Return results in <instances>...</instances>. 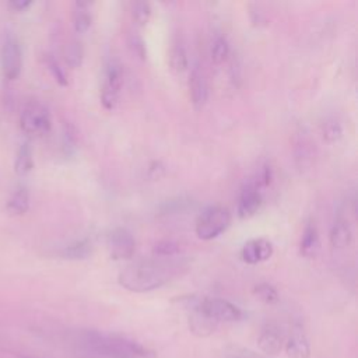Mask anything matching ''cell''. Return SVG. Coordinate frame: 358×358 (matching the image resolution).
<instances>
[{"instance_id":"cell-1","label":"cell","mask_w":358,"mask_h":358,"mask_svg":"<svg viewBox=\"0 0 358 358\" xmlns=\"http://www.w3.org/2000/svg\"><path fill=\"white\" fill-rule=\"evenodd\" d=\"M74 345L92 358H152L154 354L140 343L98 330H81L74 336Z\"/></svg>"},{"instance_id":"cell-2","label":"cell","mask_w":358,"mask_h":358,"mask_svg":"<svg viewBox=\"0 0 358 358\" xmlns=\"http://www.w3.org/2000/svg\"><path fill=\"white\" fill-rule=\"evenodd\" d=\"M179 264L166 259H141L127 264L117 275L119 284L131 292H148L168 284Z\"/></svg>"},{"instance_id":"cell-3","label":"cell","mask_w":358,"mask_h":358,"mask_svg":"<svg viewBox=\"0 0 358 358\" xmlns=\"http://www.w3.org/2000/svg\"><path fill=\"white\" fill-rule=\"evenodd\" d=\"M231 224V213L221 206H210L201 211L196 221V235L201 241L220 236Z\"/></svg>"},{"instance_id":"cell-4","label":"cell","mask_w":358,"mask_h":358,"mask_svg":"<svg viewBox=\"0 0 358 358\" xmlns=\"http://www.w3.org/2000/svg\"><path fill=\"white\" fill-rule=\"evenodd\" d=\"M20 127L29 136H43L52 129V117L48 108L39 102H29L20 115Z\"/></svg>"},{"instance_id":"cell-5","label":"cell","mask_w":358,"mask_h":358,"mask_svg":"<svg viewBox=\"0 0 358 358\" xmlns=\"http://www.w3.org/2000/svg\"><path fill=\"white\" fill-rule=\"evenodd\" d=\"M123 84V67L116 59H110L105 67L103 83L101 88V103L106 110H113L119 102Z\"/></svg>"},{"instance_id":"cell-6","label":"cell","mask_w":358,"mask_h":358,"mask_svg":"<svg viewBox=\"0 0 358 358\" xmlns=\"http://www.w3.org/2000/svg\"><path fill=\"white\" fill-rule=\"evenodd\" d=\"M192 306L213 319L214 322H238L243 312L232 302L222 298H201L192 302Z\"/></svg>"},{"instance_id":"cell-7","label":"cell","mask_w":358,"mask_h":358,"mask_svg":"<svg viewBox=\"0 0 358 358\" xmlns=\"http://www.w3.org/2000/svg\"><path fill=\"white\" fill-rule=\"evenodd\" d=\"M0 62L3 76L7 80L13 81L20 77L22 70V52L18 41L13 35H8L1 45Z\"/></svg>"},{"instance_id":"cell-8","label":"cell","mask_w":358,"mask_h":358,"mask_svg":"<svg viewBox=\"0 0 358 358\" xmlns=\"http://www.w3.org/2000/svg\"><path fill=\"white\" fill-rule=\"evenodd\" d=\"M106 246L112 259L126 260L134 255L136 241L129 229L117 227L108 234Z\"/></svg>"},{"instance_id":"cell-9","label":"cell","mask_w":358,"mask_h":358,"mask_svg":"<svg viewBox=\"0 0 358 358\" xmlns=\"http://www.w3.org/2000/svg\"><path fill=\"white\" fill-rule=\"evenodd\" d=\"M262 201H263L262 190L255 185L253 180H249L248 183L243 185L239 193L238 207H236L238 217L242 220L250 218L259 211Z\"/></svg>"},{"instance_id":"cell-10","label":"cell","mask_w":358,"mask_h":358,"mask_svg":"<svg viewBox=\"0 0 358 358\" xmlns=\"http://www.w3.org/2000/svg\"><path fill=\"white\" fill-rule=\"evenodd\" d=\"M284 343H285V337L281 327H278V324L268 322L262 327L260 334L257 337V344L264 354L267 355L278 354L284 347Z\"/></svg>"},{"instance_id":"cell-11","label":"cell","mask_w":358,"mask_h":358,"mask_svg":"<svg viewBox=\"0 0 358 358\" xmlns=\"http://www.w3.org/2000/svg\"><path fill=\"white\" fill-rule=\"evenodd\" d=\"M273 255V245L264 238L248 241L241 249V257L246 264H257L266 262Z\"/></svg>"},{"instance_id":"cell-12","label":"cell","mask_w":358,"mask_h":358,"mask_svg":"<svg viewBox=\"0 0 358 358\" xmlns=\"http://www.w3.org/2000/svg\"><path fill=\"white\" fill-rule=\"evenodd\" d=\"M189 92L190 101L194 109H201L208 99V87L203 71L199 67H193L189 76Z\"/></svg>"},{"instance_id":"cell-13","label":"cell","mask_w":358,"mask_h":358,"mask_svg":"<svg viewBox=\"0 0 358 358\" xmlns=\"http://www.w3.org/2000/svg\"><path fill=\"white\" fill-rule=\"evenodd\" d=\"M285 352L288 358H309L310 357V345L309 341L302 331V329L295 327L289 337L284 343Z\"/></svg>"},{"instance_id":"cell-14","label":"cell","mask_w":358,"mask_h":358,"mask_svg":"<svg viewBox=\"0 0 358 358\" xmlns=\"http://www.w3.org/2000/svg\"><path fill=\"white\" fill-rule=\"evenodd\" d=\"M330 245L334 249H345L352 242V229L345 218H337L329 232Z\"/></svg>"},{"instance_id":"cell-15","label":"cell","mask_w":358,"mask_h":358,"mask_svg":"<svg viewBox=\"0 0 358 358\" xmlns=\"http://www.w3.org/2000/svg\"><path fill=\"white\" fill-rule=\"evenodd\" d=\"M320 246V239H319V232H317V227L316 224L309 220L302 231V236H301V242H299V252L303 257H313L316 256L317 250Z\"/></svg>"},{"instance_id":"cell-16","label":"cell","mask_w":358,"mask_h":358,"mask_svg":"<svg viewBox=\"0 0 358 358\" xmlns=\"http://www.w3.org/2000/svg\"><path fill=\"white\" fill-rule=\"evenodd\" d=\"M217 324H218L217 322H214L213 319L201 313L199 309L192 306V313L189 316V327L196 336L199 337L210 336L215 330Z\"/></svg>"},{"instance_id":"cell-17","label":"cell","mask_w":358,"mask_h":358,"mask_svg":"<svg viewBox=\"0 0 358 358\" xmlns=\"http://www.w3.org/2000/svg\"><path fill=\"white\" fill-rule=\"evenodd\" d=\"M29 203H31V197H29L28 189L24 186H20L8 197L6 208L10 215H24L29 210Z\"/></svg>"},{"instance_id":"cell-18","label":"cell","mask_w":358,"mask_h":358,"mask_svg":"<svg viewBox=\"0 0 358 358\" xmlns=\"http://www.w3.org/2000/svg\"><path fill=\"white\" fill-rule=\"evenodd\" d=\"M92 14L90 10V3L76 1L73 8V27L77 34H84L91 28Z\"/></svg>"},{"instance_id":"cell-19","label":"cell","mask_w":358,"mask_h":358,"mask_svg":"<svg viewBox=\"0 0 358 358\" xmlns=\"http://www.w3.org/2000/svg\"><path fill=\"white\" fill-rule=\"evenodd\" d=\"M92 253V243L88 238L74 241L73 243L64 246L60 252L62 257L69 260H83Z\"/></svg>"},{"instance_id":"cell-20","label":"cell","mask_w":358,"mask_h":358,"mask_svg":"<svg viewBox=\"0 0 358 358\" xmlns=\"http://www.w3.org/2000/svg\"><path fill=\"white\" fill-rule=\"evenodd\" d=\"M34 168V157L32 148L28 143H22L17 151V157L14 161V171L20 176L28 175Z\"/></svg>"},{"instance_id":"cell-21","label":"cell","mask_w":358,"mask_h":358,"mask_svg":"<svg viewBox=\"0 0 358 358\" xmlns=\"http://www.w3.org/2000/svg\"><path fill=\"white\" fill-rule=\"evenodd\" d=\"M169 66H171L172 71H175L178 74L187 70V67H189L187 53L182 43H175L172 46L171 53H169Z\"/></svg>"},{"instance_id":"cell-22","label":"cell","mask_w":358,"mask_h":358,"mask_svg":"<svg viewBox=\"0 0 358 358\" xmlns=\"http://www.w3.org/2000/svg\"><path fill=\"white\" fill-rule=\"evenodd\" d=\"M344 130L338 120L329 119L322 126V137L327 144H336L343 138Z\"/></svg>"},{"instance_id":"cell-23","label":"cell","mask_w":358,"mask_h":358,"mask_svg":"<svg viewBox=\"0 0 358 358\" xmlns=\"http://www.w3.org/2000/svg\"><path fill=\"white\" fill-rule=\"evenodd\" d=\"M84 59V50L83 45L78 41H71L67 43L64 50V60L71 69H78L83 64Z\"/></svg>"},{"instance_id":"cell-24","label":"cell","mask_w":358,"mask_h":358,"mask_svg":"<svg viewBox=\"0 0 358 358\" xmlns=\"http://www.w3.org/2000/svg\"><path fill=\"white\" fill-rule=\"evenodd\" d=\"M179 250H180L179 243L172 239H162L152 246V255L154 257H158V259H168V257L176 256Z\"/></svg>"},{"instance_id":"cell-25","label":"cell","mask_w":358,"mask_h":358,"mask_svg":"<svg viewBox=\"0 0 358 358\" xmlns=\"http://www.w3.org/2000/svg\"><path fill=\"white\" fill-rule=\"evenodd\" d=\"M45 64L50 73V76L53 77V80L60 85V87H67L69 85V80L67 76L64 73V70L62 69L60 63L57 62V59L53 55H45Z\"/></svg>"},{"instance_id":"cell-26","label":"cell","mask_w":358,"mask_h":358,"mask_svg":"<svg viewBox=\"0 0 358 358\" xmlns=\"http://www.w3.org/2000/svg\"><path fill=\"white\" fill-rule=\"evenodd\" d=\"M131 18L136 25L145 27L151 18V6L147 1H136L131 6Z\"/></svg>"},{"instance_id":"cell-27","label":"cell","mask_w":358,"mask_h":358,"mask_svg":"<svg viewBox=\"0 0 358 358\" xmlns=\"http://www.w3.org/2000/svg\"><path fill=\"white\" fill-rule=\"evenodd\" d=\"M253 295L264 303H275L278 301L277 289L268 282H259L253 287Z\"/></svg>"},{"instance_id":"cell-28","label":"cell","mask_w":358,"mask_h":358,"mask_svg":"<svg viewBox=\"0 0 358 358\" xmlns=\"http://www.w3.org/2000/svg\"><path fill=\"white\" fill-rule=\"evenodd\" d=\"M229 55V45L224 36H217L211 45V60L214 64H221Z\"/></svg>"},{"instance_id":"cell-29","label":"cell","mask_w":358,"mask_h":358,"mask_svg":"<svg viewBox=\"0 0 358 358\" xmlns=\"http://www.w3.org/2000/svg\"><path fill=\"white\" fill-rule=\"evenodd\" d=\"M225 358H264L262 355H257L255 351L241 347L238 344H229L224 350Z\"/></svg>"},{"instance_id":"cell-30","label":"cell","mask_w":358,"mask_h":358,"mask_svg":"<svg viewBox=\"0 0 358 358\" xmlns=\"http://www.w3.org/2000/svg\"><path fill=\"white\" fill-rule=\"evenodd\" d=\"M129 48H130L131 53L136 55V57H138L140 60H145L147 59L145 42H144V39L140 35L130 34V36H129Z\"/></svg>"},{"instance_id":"cell-31","label":"cell","mask_w":358,"mask_h":358,"mask_svg":"<svg viewBox=\"0 0 358 358\" xmlns=\"http://www.w3.org/2000/svg\"><path fill=\"white\" fill-rule=\"evenodd\" d=\"M252 180L255 182V185H256L260 190L264 189V187H267V186H270V183H271V180H273V169H271V166H270L268 164H263V165L259 168L256 176H255Z\"/></svg>"},{"instance_id":"cell-32","label":"cell","mask_w":358,"mask_h":358,"mask_svg":"<svg viewBox=\"0 0 358 358\" xmlns=\"http://www.w3.org/2000/svg\"><path fill=\"white\" fill-rule=\"evenodd\" d=\"M189 204V200H183L182 197L179 199H175V200H169V201H165L162 206H161V214L164 215H168V214H176L182 210H185Z\"/></svg>"},{"instance_id":"cell-33","label":"cell","mask_w":358,"mask_h":358,"mask_svg":"<svg viewBox=\"0 0 358 358\" xmlns=\"http://www.w3.org/2000/svg\"><path fill=\"white\" fill-rule=\"evenodd\" d=\"M76 144H77V138H76V134H74V129L70 124H66L64 130H63V148H64V152L67 155H71L76 151Z\"/></svg>"},{"instance_id":"cell-34","label":"cell","mask_w":358,"mask_h":358,"mask_svg":"<svg viewBox=\"0 0 358 358\" xmlns=\"http://www.w3.org/2000/svg\"><path fill=\"white\" fill-rule=\"evenodd\" d=\"M31 6H32V1H29V0H11L8 3V7L14 11H25Z\"/></svg>"},{"instance_id":"cell-35","label":"cell","mask_w":358,"mask_h":358,"mask_svg":"<svg viewBox=\"0 0 358 358\" xmlns=\"http://www.w3.org/2000/svg\"><path fill=\"white\" fill-rule=\"evenodd\" d=\"M162 173H164V166L161 165V162L154 161V162L150 165V168H148V175H150V178L158 179Z\"/></svg>"}]
</instances>
